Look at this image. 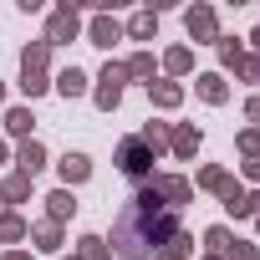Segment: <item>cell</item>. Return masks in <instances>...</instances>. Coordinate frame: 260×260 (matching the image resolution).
<instances>
[{"instance_id": "obj_38", "label": "cell", "mask_w": 260, "mask_h": 260, "mask_svg": "<svg viewBox=\"0 0 260 260\" xmlns=\"http://www.w3.org/2000/svg\"><path fill=\"white\" fill-rule=\"evenodd\" d=\"M255 245H260V214H255Z\"/></svg>"}, {"instance_id": "obj_39", "label": "cell", "mask_w": 260, "mask_h": 260, "mask_svg": "<svg viewBox=\"0 0 260 260\" xmlns=\"http://www.w3.org/2000/svg\"><path fill=\"white\" fill-rule=\"evenodd\" d=\"M56 260H82V255H77V250H72V255H56Z\"/></svg>"}, {"instance_id": "obj_19", "label": "cell", "mask_w": 260, "mask_h": 260, "mask_svg": "<svg viewBox=\"0 0 260 260\" xmlns=\"http://www.w3.org/2000/svg\"><path fill=\"white\" fill-rule=\"evenodd\" d=\"M41 204H46V219H51V224H67V219L82 209V204H77V194H72V189H61V184H56Z\"/></svg>"}, {"instance_id": "obj_4", "label": "cell", "mask_w": 260, "mask_h": 260, "mask_svg": "<svg viewBox=\"0 0 260 260\" xmlns=\"http://www.w3.org/2000/svg\"><path fill=\"white\" fill-rule=\"evenodd\" d=\"M122 92H127V72H122V61H107L97 72V82H92V107L97 112H117L122 107Z\"/></svg>"}, {"instance_id": "obj_12", "label": "cell", "mask_w": 260, "mask_h": 260, "mask_svg": "<svg viewBox=\"0 0 260 260\" xmlns=\"http://www.w3.org/2000/svg\"><path fill=\"white\" fill-rule=\"evenodd\" d=\"M194 97L204 107H224L230 102V77L224 72H194Z\"/></svg>"}, {"instance_id": "obj_36", "label": "cell", "mask_w": 260, "mask_h": 260, "mask_svg": "<svg viewBox=\"0 0 260 260\" xmlns=\"http://www.w3.org/2000/svg\"><path fill=\"white\" fill-rule=\"evenodd\" d=\"M11 153H16V148H11L6 138H0V169H6V164H11Z\"/></svg>"}, {"instance_id": "obj_13", "label": "cell", "mask_w": 260, "mask_h": 260, "mask_svg": "<svg viewBox=\"0 0 260 260\" xmlns=\"http://www.w3.org/2000/svg\"><path fill=\"white\" fill-rule=\"evenodd\" d=\"M184 97H189L184 82H169V77H153V82H148V102H153V112H179Z\"/></svg>"}, {"instance_id": "obj_11", "label": "cell", "mask_w": 260, "mask_h": 260, "mask_svg": "<svg viewBox=\"0 0 260 260\" xmlns=\"http://www.w3.org/2000/svg\"><path fill=\"white\" fill-rule=\"evenodd\" d=\"M51 92L56 97H67V102H77V97H92V77L72 61V67H61L56 77H51Z\"/></svg>"}, {"instance_id": "obj_33", "label": "cell", "mask_w": 260, "mask_h": 260, "mask_svg": "<svg viewBox=\"0 0 260 260\" xmlns=\"http://www.w3.org/2000/svg\"><path fill=\"white\" fill-rule=\"evenodd\" d=\"M240 174H245V179L260 189V158H245V164H240Z\"/></svg>"}, {"instance_id": "obj_20", "label": "cell", "mask_w": 260, "mask_h": 260, "mask_svg": "<svg viewBox=\"0 0 260 260\" xmlns=\"http://www.w3.org/2000/svg\"><path fill=\"white\" fill-rule=\"evenodd\" d=\"M169 133H174V122H158V117H148V122L138 127V143H143L153 158H164V153H169Z\"/></svg>"}, {"instance_id": "obj_3", "label": "cell", "mask_w": 260, "mask_h": 260, "mask_svg": "<svg viewBox=\"0 0 260 260\" xmlns=\"http://www.w3.org/2000/svg\"><path fill=\"white\" fill-rule=\"evenodd\" d=\"M82 26H87L82 11L72 6V0H61V6L46 16V36H41V41H46L51 51H56V46H72V41H82Z\"/></svg>"}, {"instance_id": "obj_7", "label": "cell", "mask_w": 260, "mask_h": 260, "mask_svg": "<svg viewBox=\"0 0 260 260\" xmlns=\"http://www.w3.org/2000/svg\"><path fill=\"white\" fill-rule=\"evenodd\" d=\"M82 41L97 46V51H112V46L127 41V36H122V21H117V16H92V21L82 26Z\"/></svg>"}, {"instance_id": "obj_40", "label": "cell", "mask_w": 260, "mask_h": 260, "mask_svg": "<svg viewBox=\"0 0 260 260\" xmlns=\"http://www.w3.org/2000/svg\"><path fill=\"white\" fill-rule=\"evenodd\" d=\"M0 102H6V82H0Z\"/></svg>"}, {"instance_id": "obj_16", "label": "cell", "mask_w": 260, "mask_h": 260, "mask_svg": "<svg viewBox=\"0 0 260 260\" xmlns=\"http://www.w3.org/2000/svg\"><path fill=\"white\" fill-rule=\"evenodd\" d=\"M31 194H36V179H26V174H6L0 179V204L6 209H21V204H31Z\"/></svg>"}, {"instance_id": "obj_21", "label": "cell", "mask_w": 260, "mask_h": 260, "mask_svg": "<svg viewBox=\"0 0 260 260\" xmlns=\"http://www.w3.org/2000/svg\"><path fill=\"white\" fill-rule=\"evenodd\" d=\"M122 36H127V41H158V16H153L148 6L133 11V16L122 21Z\"/></svg>"}, {"instance_id": "obj_22", "label": "cell", "mask_w": 260, "mask_h": 260, "mask_svg": "<svg viewBox=\"0 0 260 260\" xmlns=\"http://www.w3.org/2000/svg\"><path fill=\"white\" fill-rule=\"evenodd\" d=\"M224 179H230V169H224V164H199L189 184H194V194H219V189H224Z\"/></svg>"}, {"instance_id": "obj_31", "label": "cell", "mask_w": 260, "mask_h": 260, "mask_svg": "<svg viewBox=\"0 0 260 260\" xmlns=\"http://www.w3.org/2000/svg\"><path fill=\"white\" fill-rule=\"evenodd\" d=\"M224 260H260V245H255V240H230Z\"/></svg>"}, {"instance_id": "obj_18", "label": "cell", "mask_w": 260, "mask_h": 260, "mask_svg": "<svg viewBox=\"0 0 260 260\" xmlns=\"http://www.w3.org/2000/svg\"><path fill=\"white\" fill-rule=\"evenodd\" d=\"M31 127H36V112H31L26 102H16V107H6V143H11V138H16V143H26V138H36Z\"/></svg>"}, {"instance_id": "obj_29", "label": "cell", "mask_w": 260, "mask_h": 260, "mask_svg": "<svg viewBox=\"0 0 260 260\" xmlns=\"http://www.w3.org/2000/svg\"><path fill=\"white\" fill-rule=\"evenodd\" d=\"M235 153L240 158H260V127H240L235 133Z\"/></svg>"}, {"instance_id": "obj_24", "label": "cell", "mask_w": 260, "mask_h": 260, "mask_svg": "<svg viewBox=\"0 0 260 260\" xmlns=\"http://www.w3.org/2000/svg\"><path fill=\"white\" fill-rule=\"evenodd\" d=\"M21 92H26V102L46 97L51 92V67H21Z\"/></svg>"}, {"instance_id": "obj_10", "label": "cell", "mask_w": 260, "mask_h": 260, "mask_svg": "<svg viewBox=\"0 0 260 260\" xmlns=\"http://www.w3.org/2000/svg\"><path fill=\"white\" fill-rule=\"evenodd\" d=\"M204 148V127L199 122H174V133H169V153L179 164H194V153Z\"/></svg>"}, {"instance_id": "obj_28", "label": "cell", "mask_w": 260, "mask_h": 260, "mask_svg": "<svg viewBox=\"0 0 260 260\" xmlns=\"http://www.w3.org/2000/svg\"><path fill=\"white\" fill-rule=\"evenodd\" d=\"M77 255L82 260H112V250H107L102 235H77Z\"/></svg>"}, {"instance_id": "obj_17", "label": "cell", "mask_w": 260, "mask_h": 260, "mask_svg": "<svg viewBox=\"0 0 260 260\" xmlns=\"http://www.w3.org/2000/svg\"><path fill=\"white\" fill-rule=\"evenodd\" d=\"M158 72H164L169 82H184V77L194 72V46H184V41H179V46H169V51L158 56Z\"/></svg>"}, {"instance_id": "obj_6", "label": "cell", "mask_w": 260, "mask_h": 260, "mask_svg": "<svg viewBox=\"0 0 260 260\" xmlns=\"http://www.w3.org/2000/svg\"><path fill=\"white\" fill-rule=\"evenodd\" d=\"M148 184H153V194H158L169 209H184V204H194V184H189V174H153Z\"/></svg>"}, {"instance_id": "obj_23", "label": "cell", "mask_w": 260, "mask_h": 260, "mask_svg": "<svg viewBox=\"0 0 260 260\" xmlns=\"http://www.w3.org/2000/svg\"><path fill=\"white\" fill-rule=\"evenodd\" d=\"M122 72H127V82H143V87H148V82L158 77V61H153V51L143 46V51H133V56L122 61Z\"/></svg>"}, {"instance_id": "obj_1", "label": "cell", "mask_w": 260, "mask_h": 260, "mask_svg": "<svg viewBox=\"0 0 260 260\" xmlns=\"http://www.w3.org/2000/svg\"><path fill=\"white\" fill-rule=\"evenodd\" d=\"M179 230H184L179 224V209H169L153 194V184H138L133 194H127V204L117 209V219H112V230L102 240H107L112 260H153V250H164Z\"/></svg>"}, {"instance_id": "obj_2", "label": "cell", "mask_w": 260, "mask_h": 260, "mask_svg": "<svg viewBox=\"0 0 260 260\" xmlns=\"http://www.w3.org/2000/svg\"><path fill=\"white\" fill-rule=\"evenodd\" d=\"M112 164H117V174H122V179H133V184H148V179L158 174V169H153L158 158H153V153H148V148L138 143V133H127V138L117 143V153H112Z\"/></svg>"}, {"instance_id": "obj_15", "label": "cell", "mask_w": 260, "mask_h": 260, "mask_svg": "<svg viewBox=\"0 0 260 260\" xmlns=\"http://www.w3.org/2000/svg\"><path fill=\"white\" fill-rule=\"evenodd\" d=\"M31 240V219L21 209H0V250H21Z\"/></svg>"}, {"instance_id": "obj_26", "label": "cell", "mask_w": 260, "mask_h": 260, "mask_svg": "<svg viewBox=\"0 0 260 260\" xmlns=\"http://www.w3.org/2000/svg\"><path fill=\"white\" fill-rule=\"evenodd\" d=\"M214 51H219V72H230V67L245 56V41H240V36H219V41H214Z\"/></svg>"}, {"instance_id": "obj_34", "label": "cell", "mask_w": 260, "mask_h": 260, "mask_svg": "<svg viewBox=\"0 0 260 260\" xmlns=\"http://www.w3.org/2000/svg\"><path fill=\"white\" fill-rule=\"evenodd\" d=\"M0 260H36V255H31V250L21 245V250H0Z\"/></svg>"}, {"instance_id": "obj_30", "label": "cell", "mask_w": 260, "mask_h": 260, "mask_svg": "<svg viewBox=\"0 0 260 260\" xmlns=\"http://www.w3.org/2000/svg\"><path fill=\"white\" fill-rule=\"evenodd\" d=\"M230 72H235V82H260V56H255V51H245Z\"/></svg>"}, {"instance_id": "obj_5", "label": "cell", "mask_w": 260, "mask_h": 260, "mask_svg": "<svg viewBox=\"0 0 260 260\" xmlns=\"http://www.w3.org/2000/svg\"><path fill=\"white\" fill-rule=\"evenodd\" d=\"M184 31H189V41H194V46H214V41L224 36V31H219V11H214V6H204V0L184 11Z\"/></svg>"}, {"instance_id": "obj_35", "label": "cell", "mask_w": 260, "mask_h": 260, "mask_svg": "<svg viewBox=\"0 0 260 260\" xmlns=\"http://www.w3.org/2000/svg\"><path fill=\"white\" fill-rule=\"evenodd\" d=\"M245 204H250V214H260V189H245Z\"/></svg>"}, {"instance_id": "obj_8", "label": "cell", "mask_w": 260, "mask_h": 260, "mask_svg": "<svg viewBox=\"0 0 260 260\" xmlns=\"http://www.w3.org/2000/svg\"><path fill=\"white\" fill-rule=\"evenodd\" d=\"M11 164H16V174L36 179V174H46V169H51V153H46V143H41V138H26V143H16Z\"/></svg>"}, {"instance_id": "obj_27", "label": "cell", "mask_w": 260, "mask_h": 260, "mask_svg": "<svg viewBox=\"0 0 260 260\" xmlns=\"http://www.w3.org/2000/svg\"><path fill=\"white\" fill-rule=\"evenodd\" d=\"M230 240H235V230H230V224H209V230H204V255H224V250H230Z\"/></svg>"}, {"instance_id": "obj_9", "label": "cell", "mask_w": 260, "mask_h": 260, "mask_svg": "<svg viewBox=\"0 0 260 260\" xmlns=\"http://www.w3.org/2000/svg\"><path fill=\"white\" fill-rule=\"evenodd\" d=\"M56 179H61V189H72V194H77V189L92 179V158H87L82 148H67V153L56 158Z\"/></svg>"}, {"instance_id": "obj_37", "label": "cell", "mask_w": 260, "mask_h": 260, "mask_svg": "<svg viewBox=\"0 0 260 260\" xmlns=\"http://www.w3.org/2000/svg\"><path fill=\"white\" fill-rule=\"evenodd\" d=\"M250 51L260 56V21H255V31H250Z\"/></svg>"}, {"instance_id": "obj_14", "label": "cell", "mask_w": 260, "mask_h": 260, "mask_svg": "<svg viewBox=\"0 0 260 260\" xmlns=\"http://www.w3.org/2000/svg\"><path fill=\"white\" fill-rule=\"evenodd\" d=\"M31 245L41 255H67V224H51V219H31Z\"/></svg>"}, {"instance_id": "obj_32", "label": "cell", "mask_w": 260, "mask_h": 260, "mask_svg": "<svg viewBox=\"0 0 260 260\" xmlns=\"http://www.w3.org/2000/svg\"><path fill=\"white\" fill-rule=\"evenodd\" d=\"M245 122H250V127H260V92H250V97H245Z\"/></svg>"}, {"instance_id": "obj_25", "label": "cell", "mask_w": 260, "mask_h": 260, "mask_svg": "<svg viewBox=\"0 0 260 260\" xmlns=\"http://www.w3.org/2000/svg\"><path fill=\"white\" fill-rule=\"evenodd\" d=\"M153 260H194V235H189V230H179L164 250H153Z\"/></svg>"}]
</instances>
